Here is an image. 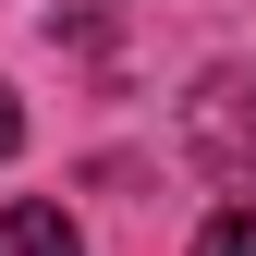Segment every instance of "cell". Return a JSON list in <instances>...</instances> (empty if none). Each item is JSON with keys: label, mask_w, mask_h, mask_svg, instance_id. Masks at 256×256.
Here are the masks:
<instances>
[{"label": "cell", "mask_w": 256, "mask_h": 256, "mask_svg": "<svg viewBox=\"0 0 256 256\" xmlns=\"http://www.w3.org/2000/svg\"><path fill=\"white\" fill-rule=\"evenodd\" d=\"M183 146H196L232 196H256V74H208L196 98H183Z\"/></svg>", "instance_id": "1"}, {"label": "cell", "mask_w": 256, "mask_h": 256, "mask_svg": "<svg viewBox=\"0 0 256 256\" xmlns=\"http://www.w3.org/2000/svg\"><path fill=\"white\" fill-rule=\"evenodd\" d=\"M196 256H256V208H220L208 232H196Z\"/></svg>", "instance_id": "3"}, {"label": "cell", "mask_w": 256, "mask_h": 256, "mask_svg": "<svg viewBox=\"0 0 256 256\" xmlns=\"http://www.w3.org/2000/svg\"><path fill=\"white\" fill-rule=\"evenodd\" d=\"M0 256H86V232L49 196H24V208H0Z\"/></svg>", "instance_id": "2"}, {"label": "cell", "mask_w": 256, "mask_h": 256, "mask_svg": "<svg viewBox=\"0 0 256 256\" xmlns=\"http://www.w3.org/2000/svg\"><path fill=\"white\" fill-rule=\"evenodd\" d=\"M24 146V110H12V86H0V158H12Z\"/></svg>", "instance_id": "4"}]
</instances>
